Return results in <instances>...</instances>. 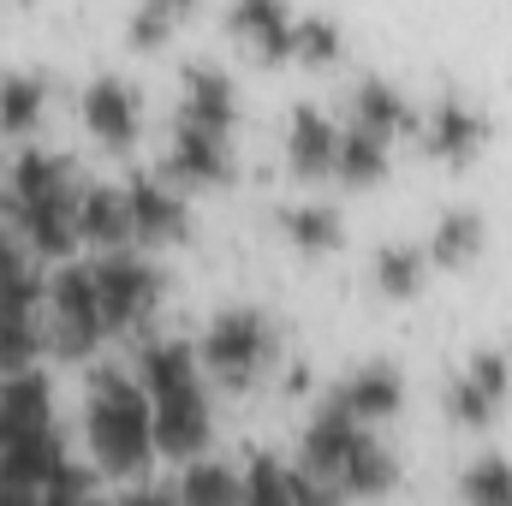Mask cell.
Returning a JSON list of instances; mask_svg holds the SVG:
<instances>
[{"label": "cell", "instance_id": "obj_24", "mask_svg": "<svg viewBox=\"0 0 512 506\" xmlns=\"http://www.w3.org/2000/svg\"><path fill=\"white\" fill-rule=\"evenodd\" d=\"M280 233L298 251H334L340 245V209L334 203H316V197H298V203L280 209Z\"/></svg>", "mask_w": 512, "mask_h": 506}, {"label": "cell", "instance_id": "obj_25", "mask_svg": "<svg viewBox=\"0 0 512 506\" xmlns=\"http://www.w3.org/2000/svg\"><path fill=\"white\" fill-rule=\"evenodd\" d=\"M334 173H340L346 185H376V179L387 173V137L346 126L340 143H334Z\"/></svg>", "mask_w": 512, "mask_h": 506}, {"label": "cell", "instance_id": "obj_16", "mask_svg": "<svg viewBox=\"0 0 512 506\" xmlns=\"http://www.w3.org/2000/svg\"><path fill=\"white\" fill-rule=\"evenodd\" d=\"M78 239L96 251H131V203L126 185H84L78 191Z\"/></svg>", "mask_w": 512, "mask_h": 506}, {"label": "cell", "instance_id": "obj_1", "mask_svg": "<svg viewBox=\"0 0 512 506\" xmlns=\"http://www.w3.org/2000/svg\"><path fill=\"white\" fill-rule=\"evenodd\" d=\"M84 435L102 471L114 477H143L155 459V417H149V393L137 376L102 370L90 376V399H84Z\"/></svg>", "mask_w": 512, "mask_h": 506}, {"label": "cell", "instance_id": "obj_28", "mask_svg": "<svg viewBox=\"0 0 512 506\" xmlns=\"http://www.w3.org/2000/svg\"><path fill=\"white\" fill-rule=\"evenodd\" d=\"M465 506H512V459L507 453H477L459 477Z\"/></svg>", "mask_w": 512, "mask_h": 506}, {"label": "cell", "instance_id": "obj_5", "mask_svg": "<svg viewBox=\"0 0 512 506\" xmlns=\"http://www.w3.org/2000/svg\"><path fill=\"white\" fill-rule=\"evenodd\" d=\"M149 417H155V453H167V459H203V447H209V435H215V405H209V393H203V381L197 387H179V393H161V399H149Z\"/></svg>", "mask_w": 512, "mask_h": 506}, {"label": "cell", "instance_id": "obj_27", "mask_svg": "<svg viewBox=\"0 0 512 506\" xmlns=\"http://www.w3.org/2000/svg\"><path fill=\"white\" fill-rule=\"evenodd\" d=\"M423 268H429V251L423 245H405V239H387L376 251V286L387 298H417L423 286Z\"/></svg>", "mask_w": 512, "mask_h": 506}, {"label": "cell", "instance_id": "obj_21", "mask_svg": "<svg viewBox=\"0 0 512 506\" xmlns=\"http://www.w3.org/2000/svg\"><path fill=\"white\" fill-rule=\"evenodd\" d=\"M227 24L251 42L262 60H286V54H292V12L274 6V0H239V6L227 12Z\"/></svg>", "mask_w": 512, "mask_h": 506}, {"label": "cell", "instance_id": "obj_13", "mask_svg": "<svg viewBox=\"0 0 512 506\" xmlns=\"http://www.w3.org/2000/svg\"><path fill=\"white\" fill-rule=\"evenodd\" d=\"M0 429H6V447L54 429V393H48L42 370H18V376L0 381Z\"/></svg>", "mask_w": 512, "mask_h": 506}, {"label": "cell", "instance_id": "obj_11", "mask_svg": "<svg viewBox=\"0 0 512 506\" xmlns=\"http://www.w3.org/2000/svg\"><path fill=\"white\" fill-rule=\"evenodd\" d=\"M84 126L108 149H131V137H137V90L120 72H96L84 84Z\"/></svg>", "mask_w": 512, "mask_h": 506}, {"label": "cell", "instance_id": "obj_15", "mask_svg": "<svg viewBox=\"0 0 512 506\" xmlns=\"http://www.w3.org/2000/svg\"><path fill=\"white\" fill-rule=\"evenodd\" d=\"M334 143H340V126L316 108V102H298L292 120H286V167L298 179H322L334 173Z\"/></svg>", "mask_w": 512, "mask_h": 506}, {"label": "cell", "instance_id": "obj_26", "mask_svg": "<svg viewBox=\"0 0 512 506\" xmlns=\"http://www.w3.org/2000/svg\"><path fill=\"white\" fill-rule=\"evenodd\" d=\"M42 96H48V84H42L36 66H6V72H0V126L30 131L36 114H42Z\"/></svg>", "mask_w": 512, "mask_h": 506}, {"label": "cell", "instance_id": "obj_20", "mask_svg": "<svg viewBox=\"0 0 512 506\" xmlns=\"http://www.w3.org/2000/svg\"><path fill=\"white\" fill-rule=\"evenodd\" d=\"M393 477H399L393 447H387L376 429H364V441L346 453V465H340L334 489H340V495H387V489H393Z\"/></svg>", "mask_w": 512, "mask_h": 506}, {"label": "cell", "instance_id": "obj_14", "mask_svg": "<svg viewBox=\"0 0 512 506\" xmlns=\"http://www.w3.org/2000/svg\"><path fill=\"white\" fill-rule=\"evenodd\" d=\"M233 108H239L233 72H227L221 60H191V66H185V108H179V120L227 131L233 126Z\"/></svg>", "mask_w": 512, "mask_h": 506}, {"label": "cell", "instance_id": "obj_12", "mask_svg": "<svg viewBox=\"0 0 512 506\" xmlns=\"http://www.w3.org/2000/svg\"><path fill=\"white\" fill-rule=\"evenodd\" d=\"M203 381V358L191 340H173V334H149L143 352H137V387L149 399L161 393H179V387H197Z\"/></svg>", "mask_w": 512, "mask_h": 506}, {"label": "cell", "instance_id": "obj_17", "mask_svg": "<svg viewBox=\"0 0 512 506\" xmlns=\"http://www.w3.org/2000/svg\"><path fill=\"white\" fill-rule=\"evenodd\" d=\"M364 441V423H352L346 411H322V417H310V429H304V441H298V465L304 471H316V477H340V465H346V453Z\"/></svg>", "mask_w": 512, "mask_h": 506}, {"label": "cell", "instance_id": "obj_10", "mask_svg": "<svg viewBox=\"0 0 512 506\" xmlns=\"http://www.w3.org/2000/svg\"><path fill=\"white\" fill-rule=\"evenodd\" d=\"M483 131H489L483 114H477L465 96L447 90V96H435L429 114H423V149H429L435 161H453V167H459V161H471V155L483 149Z\"/></svg>", "mask_w": 512, "mask_h": 506}, {"label": "cell", "instance_id": "obj_8", "mask_svg": "<svg viewBox=\"0 0 512 506\" xmlns=\"http://www.w3.org/2000/svg\"><path fill=\"white\" fill-rule=\"evenodd\" d=\"M405 405V370L393 358H370L358 370H346L340 387H334V411H346L352 423H387L393 411Z\"/></svg>", "mask_w": 512, "mask_h": 506}, {"label": "cell", "instance_id": "obj_18", "mask_svg": "<svg viewBox=\"0 0 512 506\" xmlns=\"http://www.w3.org/2000/svg\"><path fill=\"white\" fill-rule=\"evenodd\" d=\"M352 126L376 131V137H399L405 126H417V114H411V102H405V90L393 78L370 72V78L352 84Z\"/></svg>", "mask_w": 512, "mask_h": 506}, {"label": "cell", "instance_id": "obj_2", "mask_svg": "<svg viewBox=\"0 0 512 506\" xmlns=\"http://www.w3.org/2000/svg\"><path fill=\"white\" fill-rule=\"evenodd\" d=\"M274 346H280L274 316L256 310V304H233V310H221V316L209 322L197 358H203L209 376L227 381V387H256V376L274 364Z\"/></svg>", "mask_w": 512, "mask_h": 506}, {"label": "cell", "instance_id": "obj_30", "mask_svg": "<svg viewBox=\"0 0 512 506\" xmlns=\"http://www.w3.org/2000/svg\"><path fill=\"white\" fill-rule=\"evenodd\" d=\"M441 399H447V417H453V423H465V429H483V423H495V417H501V399H495L489 387H477L465 370L447 381V393H441Z\"/></svg>", "mask_w": 512, "mask_h": 506}, {"label": "cell", "instance_id": "obj_29", "mask_svg": "<svg viewBox=\"0 0 512 506\" xmlns=\"http://www.w3.org/2000/svg\"><path fill=\"white\" fill-rule=\"evenodd\" d=\"M36 352H42V328H36V316L0 310V370H6V376H18V370H30V364H36Z\"/></svg>", "mask_w": 512, "mask_h": 506}, {"label": "cell", "instance_id": "obj_31", "mask_svg": "<svg viewBox=\"0 0 512 506\" xmlns=\"http://www.w3.org/2000/svg\"><path fill=\"white\" fill-rule=\"evenodd\" d=\"M292 54L298 60H334L340 54V18H328V12H304V18H292Z\"/></svg>", "mask_w": 512, "mask_h": 506}, {"label": "cell", "instance_id": "obj_4", "mask_svg": "<svg viewBox=\"0 0 512 506\" xmlns=\"http://www.w3.org/2000/svg\"><path fill=\"white\" fill-rule=\"evenodd\" d=\"M48 334H54V352L60 358H90L108 340L90 262H60L54 268V280H48Z\"/></svg>", "mask_w": 512, "mask_h": 506}, {"label": "cell", "instance_id": "obj_33", "mask_svg": "<svg viewBox=\"0 0 512 506\" xmlns=\"http://www.w3.org/2000/svg\"><path fill=\"white\" fill-rule=\"evenodd\" d=\"M78 506H114V501H102V495H90V501H78Z\"/></svg>", "mask_w": 512, "mask_h": 506}, {"label": "cell", "instance_id": "obj_22", "mask_svg": "<svg viewBox=\"0 0 512 506\" xmlns=\"http://www.w3.org/2000/svg\"><path fill=\"white\" fill-rule=\"evenodd\" d=\"M179 506H245V477L221 459H191L179 477Z\"/></svg>", "mask_w": 512, "mask_h": 506}, {"label": "cell", "instance_id": "obj_7", "mask_svg": "<svg viewBox=\"0 0 512 506\" xmlns=\"http://www.w3.org/2000/svg\"><path fill=\"white\" fill-rule=\"evenodd\" d=\"M78 191H84V185H78V173H72L66 155H54V149H18V161L6 167V197H0V209L18 215V209L60 203V197H78Z\"/></svg>", "mask_w": 512, "mask_h": 506}, {"label": "cell", "instance_id": "obj_23", "mask_svg": "<svg viewBox=\"0 0 512 506\" xmlns=\"http://www.w3.org/2000/svg\"><path fill=\"white\" fill-rule=\"evenodd\" d=\"M483 239H489V221L477 209H447L435 221V233H429V262L459 268V262H471V256L483 251Z\"/></svg>", "mask_w": 512, "mask_h": 506}, {"label": "cell", "instance_id": "obj_32", "mask_svg": "<svg viewBox=\"0 0 512 506\" xmlns=\"http://www.w3.org/2000/svg\"><path fill=\"white\" fill-rule=\"evenodd\" d=\"M173 24H179V6H173V0H143V6L131 12V42H161Z\"/></svg>", "mask_w": 512, "mask_h": 506}, {"label": "cell", "instance_id": "obj_9", "mask_svg": "<svg viewBox=\"0 0 512 506\" xmlns=\"http://www.w3.org/2000/svg\"><path fill=\"white\" fill-rule=\"evenodd\" d=\"M167 173L185 179V185H227L233 179V143H227V131L179 120L173 149H167Z\"/></svg>", "mask_w": 512, "mask_h": 506}, {"label": "cell", "instance_id": "obj_6", "mask_svg": "<svg viewBox=\"0 0 512 506\" xmlns=\"http://www.w3.org/2000/svg\"><path fill=\"white\" fill-rule=\"evenodd\" d=\"M126 203H131V239H143V245H179V239L191 233L185 191H173V185L155 179V173H131Z\"/></svg>", "mask_w": 512, "mask_h": 506}, {"label": "cell", "instance_id": "obj_19", "mask_svg": "<svg viewBox=\"0 0 512 506\" xmlns=\"http://www.w3.org/2000/svg\"><path fill=\"white\" fill-rule=\"evenodd\" d=\"M60 465H66V447H60L54 429H48V435H24V441H12V447L0 453V489H30V495H42Z\"/></svg>", "mask_w": 512, "mask_h": 506}, {"label": "cell", "instance_id": "obj_3", "mask_svg": "<svg viewBox=\"0 0 512 506\" xmlns=\"http://www.w3.org/2000/svg\"><path fill=\"white\" fill-rule=\"evenodd\" d=\"M90 274H96V298H102V322H108V334H137V328L161 310L167 280H161V268H155L149 256L108 251V256L90 262Z\"/></svg>", "mask_w": 512, "mask_h": 506}]
</instances>
